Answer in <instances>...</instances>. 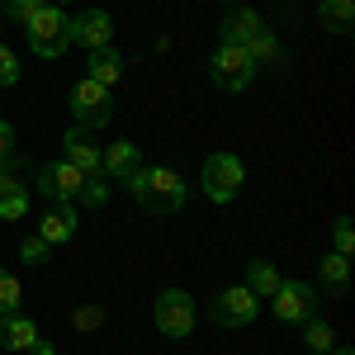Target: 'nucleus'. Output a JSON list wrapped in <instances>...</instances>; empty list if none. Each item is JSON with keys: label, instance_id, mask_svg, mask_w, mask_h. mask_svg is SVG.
Here are the masks:
<instances>
[{"label": "nucleus", "instance_id": "nucleus-1", "mask_svg": "<svg viewBox=\"0 0 355 355\" xmlns=\"http://www.w3.org/2000/svg\"><path fill=\"white\" fill-rule=\"evenodd\" d=\"M123 190L133 194L147 214H180L185 199H190L180 171H171V166H137L133 175L123 180Z\"/></svg>", "mask_w": 355, "mask_h": 355}, {"label": "nucleus", "instance_id": "nucleus-2", "mask_svg": "<svg viewBox=\"0 0 355 355\" xmlns=\"http://www.w3.org/2000/svg\"><path fill=\"white\" fill-rule=\"evenodd\" d=\"M24 33H28V48L38 57H48V62H57V57L71 48V19L62 15V5H43L24 24Z\"/></svg>", "mask_w": 355, "mask_h": 355}, {"label": "nucleus", "instance_id": "nucleus-3", "mask_svg": "<svg viewBox=\"0 0 355 355\" xmlns=\"http://www.w3.org/2000/svg\"><path fill=\"white\" fill-rule=\"evenodd\" d=\"M199 180H204V199H214V204H232V199L242 194L246 166L237 162L232 152H214V157H204Z\"/></svg>", "mask_w": 355, "mask_h": 355}, {"label": "nucleus", "instance_id": "nucleus-4", "mask_svg": "<svg viewBox=\"0 0 355 355\" xmlns=\"http://www.w3.org/2000/svg\"><path fill=\"white\" fill-rule=\"evenodd\" d=\"M67 105H71V114H76V128H105L110 123V90L100 81H90V76H81V81L71 85V95H67Z\"/></svg>", "mask_w": 355, "mask_h": 355}, {"label": "nucleus", "instance_id": "nucleus-5", "mask_svg": "<svg viewBox=\"0 0 355 355\" xmlns=\"http://www.w3.org/2000/svg\"><path fill=\"white\" fill-rule=\"evenodd\" d=\"M152 318H157V331H162V336H175V341H180V336L194 331V299L185 289H166V294H157Z\"/></svg>", "mask_w": 355, "mask_h": 355}, {"label": "nucleus", "instance_id": "nucleus-6", "mask_svg": "<svg viewBox=\"0 0 355 355\" xmlns=\"http://www.w3.org/2000/svg\"><path fill=\"white\" fill-rule=\"evenodd\" d=\"M270 303H275V318L279 322H308V318H318L322 294L313 284H303V279H289V284H279L270 294Z\"/></svg>", "mask_w": 355, "mask_h": 355}, {"label": "nucleus", "instance_id": "nucleus-7", "mask_svg": "<svg viewBox=\"0 0 355 355\" xmlns=\"http://www.w3.org/2000/svg\"><path fill=\"white\" fill-rule=\"evenodd\" d=\"M256 313H261V299H256L246 284H232V289L214 294V322H218V327H251Z\"/></svg>", "mask_w": 355, "mask_h": 355}, {"label": "nucleus", "instance_id": "nucleus-8", "mask_svg": "<svg viewBox=\"0 0 355 355\" xmlns=\"http://www.w3.org/2000/svg\"><path fill=\"white\" fill-rule=\"evenodd\" d=\"M251 76H256V67H251L246 48H237V43H218V53H214V81L237 95V90L251 85Z\"/></svg>", "mask_w": 355, "mask_h": 355}, {"label": "nucleus", "instance_id": "nucleus-9", "mask_svg": "<svg viewBox=\"0 0 355 355\" xmlns=\"http://www.w3.org/2000/svg\"><path fill=\"white\" fill-rule=\"evenodd\" d=\"M81 185H85V175L71 162H53V166H43V171H38V190L48 194V199H57V204L81 199Z\"/></svg>", "mask_w": 355, "mask_h": 355}, {"label": "nucleus", "instance_id": "nucleus-10", "mask_svg": "<svg viewBox=\"0 0 355 355\" xmlns=\"http://www.w3.org/2000/svg\"><path fill=\"white\" fill-rule=\"evenodd\" d=\"M62 162H71L85 180H105V166H100V147L85 137V128H71L62 137Z\"/></svg>", "mask_w": 355, "mask_h": 355}, {"label": "nucleus", "instance_id": "nucleus-11", "mask_svg": "<svg viewBox=\"0 0 355 355\" xmlns=\"http://www.w3.org/2000/svg\"><path fill=\"white\" fill-rule=\"evenodd\" d=\"M110 38H114L110 10H81V15L71 19V43H81L85 53H95V48H110Z\"/></svg>", "mask_w": 355, "mask_h": 355}, {"label": "nucleus", "instance_id": "nucleus-12", "mask_svg": "<svg viewBox=\"0 0 355 355\" xmlns=\"http://www.w3.org/2000/svg\"><path fill=\"white\" fill-rule=\"evenodd\" d=\"M43 336H38V327L28 322L24 313H5L0 318V346L5 351H15V355H24V351H33Z\"/></svg>", "mask_w": 355, "mask_h": 355}, {"label": "nucleus", "instance_id": "nucleus-13", "mask_svg": "<svg viewBox=\"0 0 355 355\" xmlns=\"http://www.w3.org/2000/svg\"><path fill=\"white\" fill-rule=\"evenodd\" d=\"M71 232H76V209H71V204H53V209L38 218V237L48 246L71 242Z\"/></svg>", "mask_w": 355, "mask_h": 355}, {"label": "nucleus", "instance_id": "nucleus-14", "mask_svg": "<svg viewBox=\"0 0 355 355\" xmlns=\"http://www.w3.org/2000/svg\"><path fill=\"white\" fill-rule=\"evenodd\" d=\"M100 166H105V175H110V180H128L137 166H142L137 142H110V147L100 152Z\"/></svg>", "mask_w": 355, "mask_h": 355}, {"label": "nucleus", "instance_id": "nucleus-15", "mask_svg": "<svg viewBox=\"0 0 355 355\" xmlns=\"http://www.w3.org/2000/svg\"><path fill=\"white\" fill-rule=\"evenodd\" d=\"M318 279H322V289H327L331 299H341V294L351 289V256L327 251V256H322V266H318Z\"/></svg>", "mask_w": 355, "mask_h": 355}, {"label": "nucleus", "instance_id": "nucleus-16", "mask_svg": "<svg viewBox=\"0 0 355 355\" xmlns=\"http://www.w3.org/2000/svg\"><path fill=\"white\" fill-rule=\"evenodd\" d=\"M261 28H266V24H261V15H256V10H237V15H227V19L218 24V33H223V43H237V48H246V43H251Z\"/></svg>", "mask_w": 355, "mask_h": 355}, {"label": "nucleus", "instance_id": "nucleus-17", "mask_svg": "<svg viewBox=\"0 0 355 355\" xmlns=\"http://www.w3.org/2000/svg\"><path fill=\"white\" fill-rule=\"evenodd\" d=\"M85 76H90V81H100L105 90H110V85L123 76V57L114 53V48H95V53L85 57Z\"/></svg>", "mask_w": 355, "mask_h": 355}, {"label": "nucleus", "instance_id": "nucleus-18", "mask_svg": "<svg viewBox=\"0 0 355 355\" xmlns=\"http://www.w3.org/2000/svg\"><path fill=\"white\" fill-rule=\"evenodd\" d=\"M279 284H284V275L275 270L270 261H251V266H246V289H251L256 299H270Z\"/></svg>", "mask_w": 355, "mask_h": 355}, {"label": "nucleus", "instance_id": "nucleus-19", "mask_svg": "<svg viewBox=\"0 0 355 355\" xmlns=\"http://www.w3.org/2000/svg\"><path fill=\"white\" fill-rule=\"evenodd\" d=\"M318 19H322L331 33H351V24H355V0H322V5H318Z\"/></svg>", "mask_w": 355, "mask_h": 355}, {"label": "nucleus", "instance_id": "nucleus-20", "mask_svg": "<svg viewBox=\"0 0 355 355\" xmlns=\"http://www.w3.org/2000/svg\"><path fill=\"white\" fill-rule=\"evenodd\" d=\"M246 57H251V67H275V62H279V43H275L270 28H261V33L246 43Z\"/></svg>", "mask_w": 355, "mask_h": 355}, {"label": "nucleus", "instance_id": "nucleus-21", "mask_svg": "<svg viewBox=\"0 0 355 355\" xmlns=\"http://www.w3.org/2000/svg\"><path fill=\"white\" fill-rule=\"evenodd\" d=\"M19 308H24V284L10 270H0V318L5 313H19Z\"/></svg>", "mask_w": 355, "mask_h": 355}, {"label": "nucleus", "instance_id": "nucleus-22", "mask_svg": "<svg viewBox=\"0 0 355 355\" xmlns=\"http://www.w3.org/2000/svg\"><path fill=\"white\" fill-rule=\"evenodd\" d=\"M303 336H308V351L313 355H327L331 346H336V331H331L327 322H318V318H308V331H303Z\"/></svg>", "mask_w": 355, "mask_h": 355}, {"label": "nucleus", "instance_id": "nucleus-23", "mask_svg": "<svg viewBox=\"0 0 355 355\" xmlns=\"http://www.w3.org/2000/svg\"><path fill=\"white\" fill-rule=\"evenodd\" d=\"M0 218H28V190L0 194Z\"/></svg>", "mask_w": 355, "mask_h": 355}, {"label": "nucleus", "instance_id": "nucleus-24", "mask_svg": "<svg viewBox=\"0 0 355 355\" xmlns=\"http://www.w3.org/2000/svg\"><path fill=\"white\" fill-rule=\"evenodd\" d=\"M331 251H336V256H351V251H355V227H351V218H336V227H331Z\"/></svg>", "mask_w": 355, "mask_h": 355}, {"label": "nucleus", "instance_id": "nucleus-25", "mask_svg": "<svg viewBox=\"0 0 355 355\" xmlns=\"http://www.w3.org/2000/svg\"><path fill=\"white\" fill-rule=\"evenodd\" d=\"M43 5H48V0H5V15H10L15 24H28V19H33Z\"/></svg>", "mask_w": 355, "mask_h": 355}, {"label": "nucleus", "instance_id": "nucleus-26", "mask_svg": "<svg viewBox=\"0 0 355 355\" xmlns=\"http://www.w3.org/2000/svg\"><path fill=\"white\" fill-rule=\"evenodd\" d=\"M48 251H53V246L43 242L38 232H33V237H28V242L19 246V256H24V266H48Z\"/></svg>", "mask_w": 355, "mask_h": 355}, {"label": "nucleus", "instance_id": "nucleus-27", "mask_svg": "<svg viewBox=\"0 0 355 355\" xmlns=\"http://www.w3.org/2000/svg\"><path fill=\"white\" fill-rule=\"evenodd\" d=\"M81 204L105 209V204H110V185H105V180H85V185H81Z\"/></svg>", "mask_w": 355, "mask_h": 355}, {"label": "nucleus", "instance_id": "nucleus-28", "mask_svg": "<svg viewBox=\"0 0 355 355\" xmlns=\"http://www.w3.org/2000/svg\"><path fill=\"white\" fill-rule=\"evenodd\" d=\"M15 81H19V57L0 43V90H5V85H15Z\"/></svg>", "mask_w": 355, "mask_h": 355}, {"label": "nucleus", "instance_id": "nucleus-29", "mask_svg": "<svg viewBox=\"0 0 355 355\" xmlns=\"http://www.w3.org/2000/svg\"><path fill=\"white\" fill-rule=\"evenodd\" d=\"M100 322H105V313H100V308H81V313H76V327H81V331L100 327Z\"/></svg>", "mask_w": 355, "mask_h": 355}, {"label": "nucleus", "instance_id": "nucleus-30", "mask_svg": "<svg viewBox=\"0 0 355 355\" xmlns=\"http://www.w3.org/2000/svg\"><path fill=\"white\" fill-rule=\"evenodd\" d=\"M5 157H15V128L0 119V162H5Z\"/></svg>", "mask_w": 355, "mask_h": 355}, {"label": "nucleus", "instance_id": "nucleus-31", "mask_svg": "<svg viewBox=\"0 0 355 355\" xmlns=\"http://www.w3.org/2000/svg\"><path fill=\"white\" fill-rule=\"evenodd\" d=\"M327 355H355V351H351V346H331Z\"/></svg>", "mask_w": 355, "mask_h": 355}, {"label": "nucleus", "instance_id": "nucleus-32", "mask_svg": "<svg viewBox=\"0 0 355 355\" xmlns=\"http://www.w3.org/2000/svg\"><path fill=\"white\" fill-rule=\"evenodd\" d=\"M48 5H67V0H48Z\"/></svg>", "mask_w": 355, "mask_h": 355}]
</instances>
